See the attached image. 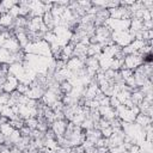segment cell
Returning a JSON list of instances; mask_svg holds the SVG:
<instances>
[{"mask_svg": "<svg viewBox=\"0 0 153 153\" xmlns=\"http://www.w3.org/2000/svg\"><path fill=\"white\" fill-rule=\"evenodd\" d=\"M0 18H1V15H0Z\"/></svg>", "mask_w": 153, "mask_h": 153, "instance_id": "7a4b0ae2", "label": "cell"}, {"mask_svg": "<svg viewBox=\"0 0 153 153\" xmlns=\"http://www.w3.org/2000/svg\"><path fill=\"white\" fill-rule=\"evenodd\" d=\"M152 60H153V56H152L151 53H148V54L144 58V61H146V62H152Z\"/></svg>", "mask_w": 153, "mask_h": 153, "instance_id": "6da1fadb", "label": "cell"}]
</instances>
